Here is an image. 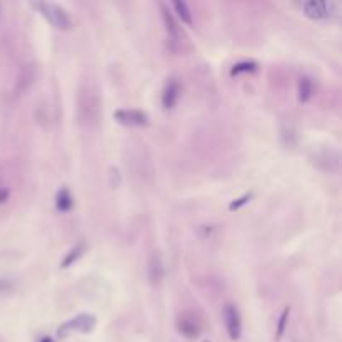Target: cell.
<instances>
[{
    "mask_svg": "<svg viewBox=\"0 0 342 342\" xmlns=\"http://www.w3.org/2000/svg\"><path fill=\"white\" fill-rule=\"evenodd\" d=\"M34 9H37L40 12L42 17L49 22L50 25H54L57 30H71L72 29V18L65 9H62L57 3L50 2H34Z\"/></svg>",
    "mask_w": 342,
    "mask_h": 342,
    "instance_id": "obj_3",
    "label": "cell"
},
{
    "mask_svg": "<svg viewBox=\"0 0 342 342\" xmlns=\"http://www.w3.org/2000/svg\"><path fill=\"white\" fill-rule=\"evenodd\" d=\"M9 196H10V194H9V190H7V189H0V204H5V202L7 200H9Z\"/></svg>",
    "mask_w": 342,
    "mask_h": 342,
    "instance_id": "obj_18",
    "label": "cell"
},
{
    "mask_svg": "<svg viewBox=\"0 0 342 342\" xmlns=\"http://www.w3.org/2000/svg\"><path fill=\"white\" fill-rule=\"evenodd\" d=\"M297 94L302 104H307L314 97V82L307 75H301L297 80Z\"/></svg>",
    "mask_w": 342,
    "mask_h": 342,
    "instance_id": "obj_11",
    "label": "cell"
},
{
    "mask_svg": "<svg viewBox=\"0 0 342 342\" xmlns=\"http://www.w3.org/2000/svg\"><path fill=\"white\" fill-rule=\"evenodd\" d=\"M179 97H180V84L176 77H170L167 80L164 90H162V107L165 110H170V108L176 107V104L179 102Z\"/></svg>",
    "mask_w": 342,
    "mask_h": 342,
    "instance_id": "obj_9",
    "label": "cell"
},
{
    "mask_svg": "<svg viewBox=\"0 0 342 342\" xmlns=\"http://www.w3.org/2000/svg\"><path fill=\"white\" fill-rule=\"evenodd\" d=\"M95 316H92V314H80L62 325L59 329V336H67L69 330H79V332L87 334L95 327Z\"/></svg>",
    "mask_w": 342,
    "mask_h": 342,
    "instance_id": "obj_6",
    "label": "cell"
},
{
    "mask_svg": "<svg viewBox=\"0 0 342 342\" xmlns=\"http://www.w3.org/2000/svg\"><path fill=\"white\" fill-rule=\"evenodd\" d=\"M299 9L304 12L306 17L312 20H325V22H337L342 17V7L339 2L334 0H306V2L297 3Z\"/></svg>",
    "mask_w": 342,
    "mask_h": 342,
    "instance_id": "obj_2",
    "label": "cell"
},
{
    "mask_svg": "<svg viewBox=\"0 0 342 342\" xmlns=\"http://www.w3.org/2000/svg\"><path fill=\"white\" fill-rule=\"evenodd\" d=\"M85 252V244L84 242H80V244H77L75 247H72L71 251H69V254L65 255V259L62 260V264H60V267L62 269H67V267H71L75 260H79L80 257H82V254Z\"/></svg>",
    "mask_w": 342,
    "mask_h": 342,
    "instance_id": "obj_14",
    "label": "cell"
},
{
    "mask_svg": "<svg viewBox=\"0 0 342 342\" xmlns=\"http://www.w3.org/2000/svg\"><path fill=\"white\" fill-rule=\"evenodd\" d=\"M10 289H12V287H10V282H7V281H0V294L9 292Z\"/></svg>",
    "mask_w": 342,
    "mask_h": 342,
    "instance_id": "obj_19",
    "label": "cell"
},
{
    "mask_svg": "<svg viewBox=\"0 0 342 342\" xmlns=\"http://www.w3.org/2000/svg\"><path fill=\"white\" fill-rule=\"evenodd\" d=\"M177 329L187 339H197L200 336V322L192 312H184L177 317Z\"/></svg>",
    "mask_w": 342,
    "mask_h": 342,
    "instance_id": "obj_7",
    "label": "cell"
},
{
    "mask_svg": "<svg viewBox=\"0 0 342 342\" xmlns=\"http://www.w3.org/2000/svg\"><path fill=\"white\" fill-rule=\"evenodd\" d=\"M114 119L122 126L129 127H144L149 124V117L145 112L142 110H134V108H120V110L114 112Z\"/></svg>",
    "mask_w": 342,
    "mask_h": 342,
    "instance_id": "obj_5",
    "label": "cell"
},
{
    "mask_svg": "<svg viewBox=\"0 0 342 342\" xmlns=\"http://www.w3.org/2000/svg\"><path fill=\"white\" fill-rule=\"evenodd\" d=\"M251 199H252V194H246V196H242V197H239V199L232 200L231 204H229V209H231V211H237V209H240L242 205H246Z\"/></svg>",
    "mask_w": 342,
    "mask_h": 342,
    "instance_id": "obj_17",
    "label": "cell"
},
{
    "mask_svg": "<svg viewBox=\"0 0 342 342\" xmlns=\"http://www.w3.org/2000/svg\"><path fill=\"white\" fill-rule=\"evenodd\" d=\"M255 69H257V64H255V62L244 60V62H239V64H235L234 67L231 69V75H239V73L254 72Z\"/></svg>",
    "mask_w": 342,
    "mask_h": 342,
    "instance_id": "obj_16",
    "label": "cell"
},
{
    "mask_svg": "<svg viewBox=\"0 0 342 342\" xmlns=\"http://www.w3.org/2000/svg\"><path fill=\"white\" fill-rule=\"evenodd\" d=\"M172 7H174V10H176L177 17L182 20V24H185V25H189V27L194 24V20H192V12H190V9H189L187 3L182 2V0H176V2H172Z\"/></svg>",
    "mask_w": 342,
    "mask_h": 342,
    "instance_id": "obj_13",
    "label": "cell"
},
{
    "mask_svg": "<svg viewBox=\"0 0 342 342\" xmlns=\"http://www.w3.org/2000/svg\"><path fill=\"white\" fill-rule=\"evenodd\" d=\"M289 314H290V309L289 307H286V309L282 310L281 317H279L277 321V329H275V339L281 341L284 332H286V327H287V322H289Z\"/></svg>",
    "mask_w": 342,
    "mask_h": 342,
    "instance_id": "obj_15",
    "label": "cell"
},
{
    "mask_svg": "<svg viewBox=\"0 0 342 342\" xmlns=\"http://www.w3.org/2000/svg\"><path fill=\"white\" fill-rule=\"evenodd\" d=\"M38 342H54V339H52V337H42V339L38 341Z\"/></svg>",
    "mask_w": 342,
    "mask_h": 342,
    "instance_id": "obj_20",
    "label": "cell"
},
{
    "mask_svg": "<svg viewBox=\"0 0 342 342\" xmlns=\"http://www.w3.org/2000/svg\"><path fill=\"white\" fill-rule=\"evenodd\" d=\"M55 205L59 212H69L73 207V197L69 189H60L55 197Z\"/></svg>",
    "mask_w": 342,
    "mask_h": 342,
    "instance_id": "obj_12",
    "label": "cell"
},
{
    "mask_svg": "<svg viewBox=\"0 0 342 342\" xmlns=\"http://www.w3.org/2000/svg\"><path fill=\"white\" fill-rule=\"evenodd\" d=\"M164 262H162V257L159 252H152L149 257V262H147V275H149V282L150 286L159 287L164 281Z\"/></svg>",
    "mask_w": 342,
    "mask_h": 342,
    "instance_id": "obj_8",
    "label": "cell"
},
{
    "mask_svg": "<svg viewBox=\"0 0 342 342\" xmlns=\"http://www.w3.org/2000/svg\"><path fill=\"white\" fill-rule=\"evenodd\" d=\"M100 108H102V100H100L99 90L92 84H82L77 94V115L79 122L85 127H94L100 120Z\"/></svg>",
    "mask_w": 342,
    "mask_h": 342,
    "instance_id": "obj_1",
    "label": "cell"
},
{
    "mask_svg": "<svg viewBox=\"0 0 342 342\" xmlns=\"http://www.w3.org/2000/svg\"><path fill=\"white\" fill-rule=\"evenodd\" d=\"M161 14H162V22H164L165 32H167V36H169V40L179 42L180 40V27H179L176 17H174L165 3H161Z\"/></svg>",
    "mask_w": 342,
    "mask_h": 342,
    "instance_id": "obj_10",
    "label": "cell"
},
{
    "mask_svg": "<svg viewBox=\"0 0 342 342\" xmlns=\"http://www.w3.org/2000/svg\"><path fill=\"white\" fill-rule=\"evenodd\" d=\"M224 322L227 327V334L232 341H237L242 334V319L240 312L234 304H225L224 306Z\"/></svg>",
    "mask_w": 342,
    "mask_h": 342,
    "instance_id": "obj_4",
    "label": "cell"
}]
</instances>
